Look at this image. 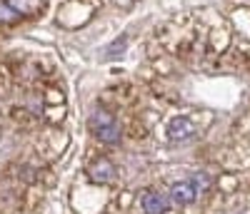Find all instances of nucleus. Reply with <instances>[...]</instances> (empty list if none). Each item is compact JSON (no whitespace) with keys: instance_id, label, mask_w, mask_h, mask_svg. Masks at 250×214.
<instances>
[{"instance_id":"nucleus-4","label":"nucleus","mask_w":250,"mask_h":214,"mask_svg":"<svg viewBox=\"0 0 250 214\" xmlns=\"http://www.w3.org/2000/svg\"><path fill=\"white\" fill-rule=\"evenodd\" d=\"M198 187L193 184V179H188V182H178V184H173V189H170V199L175 202V204H190V202H195L198 199Z\"/></svg>"},{"instance_id":"nucleus-8","label":"nucleus","mask_w":250,"mask_h":214,"mask_svg":"<svg viewBox=\"0 0 250 214\" xmlns=\"http://www.w3.org/2000/svg\"><path fill=\"white\" fill-rule=\"evenodd\" d=\"M193 184L198 187V192L203 195V192L210 187V179H208V175H203V172H198V175H193Z\"/></svg>"},{"instance_id":"nucleus-1","label":"nucleus","mask_w":250,"mask_h":214,"mask_svg":"<svg viewBox=\"0 0 250 214\" xmlns=\"http://www.w3.org/2000/svg\"><path fill=\"white\" fill-rule=\"evenodd\" d=\"M88 125H90L93 135H95L103 144H120V137H123L120 125H118V120H115L108 110H103V107L93 110Z\"/></svg>"},{"instance_id":"nucleus-3","label":"nucleus","mask_w":250,"mask_h":214,"mask_svg":"<svg viewBox=\"0 0 250 214\" xmlns=\"http://www.w3.org/2000/svg\"><path fill=\"white\" fill-rule=\"evenodd\" d=\"M168 207H170V197L163 195V192L150 189V192H145V195H143V209H145V214H165V212H168Z\"/></svg>"},{"instance_id":"nucleus-6","label":"nucleus","mask_w":250,"mask_h":214,"mask_svg":"<svg viewBox=\"0 0 250 214\" xmlns=\"http://www.w3.org/2000/svg\"><path fill=\"white\" fill-rule=\"evenodd\" d=\"M8 5L20 15H35L43 10V0H8Z\"/></svg>"},{"instance_id":"nucleus-2","label":"nucleus","mask_w":250,"mask_h":214,"mask_svg":"<svg viewBox=\"0 0 250 214\" xmlns=\"http://www.w3.org/2000/svg\"><path fill=\"white\" fill-rule=\"evenodd\" d=\"M195 137V125L188 120V117H175L170 125H168V140L170 142H188Z\"/></svg>"},{"instance_id":"nucleus-5","label":"nucleus","mask_w":250,"mask_h":214,"mask_svg":"<svg viewBox=\"0 0 250 214\" xmlns=\"http://www.w3.org/2000/svg\"><path fill=\"white\" fill-rule=\"evenodd\" d=\"M88 175H90V179H93V182L105 184V182H110V179L115 177V167H113V162H110V160L100 157V160H95V162L88 167Z\"/></svg>"},{"instance_id":"nucleus-7","label":"nucleus","mask_w":250,"mask_h":214,"mask_svg":"<svg viewBox=\"0 0 250 214\" xmlns=\"http://www.w3.org/2000/svg\"><path fill=\"white\" fill-rule=\"evenodd\" d=\"M15 10L10 8V5H5V3H0V23H13L15 20Z\"/></svg>"}]
</instances>
